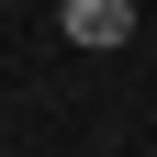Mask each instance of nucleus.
<instances>
[{
	"mask_svg": "<svg viewBox=\"0 0 157 157\" xmlns=\"http://www.w3.org/2000/svg\"><path fill=\"white\" fill-rule=\"evenodd\" d=\"M56 23H67V45H90V56H112V45H135V0H67Z\"/></svg>",
	"mask_w": 157,
	"mask_h": 157,
	"instance_id": "f257e3e1",
	"label": "nucleus"
}]
</instances>
